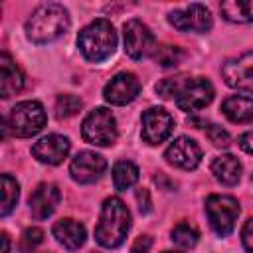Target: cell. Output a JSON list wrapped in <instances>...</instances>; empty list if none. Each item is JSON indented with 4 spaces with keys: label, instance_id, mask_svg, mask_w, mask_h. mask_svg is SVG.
<instances>
[{
    "label": "cell",
    "instance_id": "cell-30",
    "mask_svg": "<svg viewBox=\"0 0 253 253\" xmlns=\"http://www.w3.org/2000/svg\"><path fill=\"white\" fill-rule=\"evenodd\" d=\"M152 247V237L150 235H140L134 239L132 247H130V253H148Z\"/></svg>",
    "mask_w": 253,
    "mask_h": 253
},
{
    "label": "cell",
    "instance_id": "cell-4",
    "mask_svg": "<svg viewBox=\"0 0 253 253\" xmlns=\"http://www.w3.org/2000/svg\"><path fill=\"white\" fill-rule=\"evenodd\" d=\"M77 45H79V51L83 53V57L87 61L101 63L115 53L117 32L109 20H105V18L93 20L91 24H87L79 32Z\"/></svg>",
    "mask_w": 253,
    "mask_h": 253
},
{
    "label": "cell",
    "instance_id": "cell-31",
    "mask_svg": "<svg viewBox=\"0 0 253 253\" xmlns=\"http://www.w3.org/2000/svg\"><path fill=\"white\" fill-rule=\"evenodd\" d=\"M237 144H239V148L245 150L247 154H253V130L241 134V136L237 138Z\"/></svg>",
    "mask_w": 253,
    "mask_h": 253
},
{
    "label": "cell",
    "instance_id": "cell-23",
    "mask_svg": "<svg viewBox=\"0 0 253 253\" xmlns=\"http://www.w3.org/2000/svg\"><path fill=\"white\" fill-rule=\"evenodd\" d=\"M20 196V186L10 174H2V206H0V215H8L14 206L18 204Z\"/></svg>",
    "mask_w": 253,
    "mask_h": 253
},
{
    "label": "cell",
    "instance_id": "cell-3",
    "mask_svg": "<svg viewBox=\"0 0 253 253\" xmlns=\"http://www.w3.org/2000/svg\"><path fill=\"white\" fill-rule=\"evenodd\" d=\"M130 229V211L121 198H107L101 208V215L95 227V239L101 247H119Z\"/></svg>",
    "mask_w": 253,
    "mask_h": 253
},
{
    "label": "cell",
    "instance_id": "cell-2",
    "mask_svg": "<svg viewBox=\"0 0 253 253\" xmlns=\"http://www.w3.org/2000/svg\"><path fill=\"white\" fill-rule=\"evenodd\" d=\"M69 30V12L57 4L47 2L38 6L26 22V36L34 43H49Z\"/></svg>",
    "mask_w": 253,
    "mask_h": 253
},
{
    "label": "cell",
    "instance_id": "cell-12",
    "mask_svg": "<svg viewBox=\"0 0 253 253\" xmlns=\"http://www.w3.org/2000/svg\"><path fill=\"white\" fill-rule=\"evenodd\" d=\"M105 170H107V160L101 154L93 152V150L79 152L71 160V164H69V174L79 184H93V182H97L103 176Z\"/></svg>",
    "mask_w": 253,
    "mask_h": 253
},
{
    "label": "cell",
    "instance_id": "cell-18",
    "mask_svg": "<svg viewBox=\"0 0 253 253\" xmlns=\"http://www.w3.org/2000/svg\"><path fill=\"white\" fill-rule=\"evenodd\" d=\"M24 87V73L22 69L14 63V59L2 51L0 55V91H2V97L8 99L16 93H20Z\"/></svg>",
    "mask_w": 253,
    "mask_h": 253
},
{
    "label": "cell",
    "instance_id": "cell-32",
    "mask_svg": "<svg viewBox=\"0 0 253 253\" xmlns=\"http://www.w3.org/2000/svg\"><path fill=\"white\" fill-rule=\"evenodd\" d=\"M136 200H138V208L142 213H148L150 211V198H148V192L146 190H138L136 192Z\"/></svg>",
    "mask_w": 253,
    "mask_h": 253
},
{
    "label": "cell",
    "instance_id": "cell-27",
    "mask_svg": "<svg viewBox=\"0 0 253 253\" xmlns=\"http://www.w3.org/2000/svg\"><path fill=\"white\" fill-rule=\"evenodd\" d=\"M43 241V231L40 227H28L24 233H22V239H20V249L22 253H34V249Z\"/></svg>",
    "mask_w": 253,
    "mask_h": 253
},
{
    "label": "cell",
    "instance_id": "cell-28",
    "mask_svg": "<svg viewBox=\"0 0 253 253\" xmlns=\"http://www.w3.org/2000/svg\"><path fill=\"white\" fill-rule=\"evenodd\" d=\"M206 136L210 138V142L217 148H227L231 144L229 132L225 128H221L219 125H206Z\"/></svg>",
    "mask_w": 253,
    "mask_h": 253
},
{
    "label": "cell",
    "instance_id": "cell-19",
    "mask_svg": "<svg viewBox=\"0 0 253 253\" xmlns=\"http://www.w3.org/2000/svg\"><path fill=\"white\" fill-rule=\"evenodd\" d=\"M223 115L237 125L253 123V99L243 97V95H231L221 103Z\"/></svg>",
    "mask_w": 253,
    "mask_h": 253
},
{
    "label": "cell",
    "instance_id": "cell-33",
    "mask_svg": "<svg viewBox=\"0 0 253 253\" xmlns=\"http://www.w3.org/2000/svg\"><path fill=\"white\" fill-rule=\"evenodd\" d=\"M2 253H10V237H8V233H2Z\"/></svg>",
    "mask_w": 253,
    "mask_h": 253
},
{
    "label": "cell",
    "instance_id": "cell-17",
    "mask_svg": "<svg viewBox=\"0 0 253 253\" xmlns=\"http://www.w3.org/2000/svg\"><path fill=\"white\" fill-rule=\"evenodd\" d=\"M53 237L69 251H75L79 249L83 243H85V237H87V231H85V225L79 223L77 219H71V217H63L59 221L53 223Z\"/></svg>",
    "mask_w": 253,
    "mask_h": 253
},
{
    "label": "cell",
    "instance_id": "cell-15",
    "mask_svg": "<svg viewBox=\"0 0 253 253\" xmlns=\"http://www.w3.org/2000/svg\"><path fill=\"white\" fill-rule=\"evenodd\" d=\"M69 148H71V142H69L67 136H61V134H47V136L40 138V140L32 146V154H34V158H38L40 162L49 164V166H55V164H61V162L67 158Z\"/></svg>",
    "mask_w": 253,
    "mask_h": 253
},
{
    "label": "cell",
    "instance_id": "cell-29",
    "mask_svg": "<svg viewBox=\"0 0 253 253\" xmlns=\"http://www.w3.org/2000/svg\"><path fill=\"white\" fill-rule=\"evenodd\" d=\"M241 241H243V247L253 253V217H249L241 229Z\"/></svg>",
    "mask_w": 253,
    "mask_h": 253
},
{
    "label": "cell",
    "instance_id": "cell-5",
    "mask_svg": "<svg viewBox=\"0 0 253 253\" xmlns=\"http://www.w3.org/2000/svg\"><path fill=\"white\" fill-rule=\"evenodd\" d=\"M45 111L38 101H22L10 109L4 117V132H12L18 138H28L38 134L45 126Z\"/></svg>",
    "mask_w": 253,
    "mask_h": 253
},
{
    "label": "cell",
    "instance_id": "cell-20",
    "mask_svg": "<svg viewBox=\"0 0 253 253\" xmlns=\"http://www.w3.org/2000/svg\"><path fill=\"white\" fill-rule=\"evenodd\" d=\"M211 174L223 186H235L241 178V162L233 154H221L211 162Z\"/></svg>",
    "mask_w": 253,
    "mask_h": 253
},
{
    "label": "cell",
    "instance_id": "cell-21",
    "mask_svg": "<svg viewBox=\"0 0 253 253\" xmlns=\"http://www.w3.org/2000/svg\"><path fill=\"white\" fill-rule=\"evenodd\" d=\"M221 16L231 24L253 22V0H227L219 4Z\"/></svg>",
    "mask_w": 253,
    "mask_h": 253
},
{
    "label": "cell",
    "instance_id": "cell-24",
    "mask_svg": "<svg viewBox=\"0 0 253 253\" xmlns=\"http://www.w3.org/2000/svg\"><path fill=\"white\" fill-rule=\"evenodd\" d=\"M198 231H196V227L194 225H190V223H186V221H182V223H178L174 229H172V233H170V239L178 245V247H182V249H192L196 243H198Z\"/></svg>",
    "mask_w": 253,
    "mask_h": 253
},
{
    "label": "cell",
    "instance_id": "cell-34",
    "mask_svg": "<svg viewBox=\"0 0 253 253\" xmlns=\"http://www.w3.org/2000/svg\"><path fill=\"white\" fill-rule=\"evenodd\" d=\"M164 253H180V251H164Z\"/></svg>",
    "mask_w": 253,
    "mask_h": 253
},
{
    "label": "cell",
    "instance_id": "cell-11",
    "mask_svg": "<svg viewBox=\"0 0 253 253\" xmlns=\"http://www.w3.org/2000/svg\"><path fill=\"white\" fill-rule=\"evenodd\" d=\"M174 128L172 115L162 107H150L142 113V140L148 144H160L164 142Z\"/></svg>",
    "mask_w": 253,
    "mask_h": 253
},
{
    "label": "cell",
    "instance_id": "cell-7",
    "mask_svg": "<svg viewBox=\"0 0 253 253\" xmlns=\"http://www.w3.org/2000/svg\"><path fill=\"white\" fill-rule=\"evenodd\" d=\"M206 213L211 229L219 237H227L235 227V221L239 215V204L231 196L211 194L206 200Z\"/></svg>",
    "mask_w": 253,
    "mask_h": 253
},
{
    "label": "cell",
    "instance_id": "cell-13",
    "mask_svg": "<svg viewBox=\"0 0 253 253\" xmlns=\"http://www.w3.org/2000/svg\"><path fill=\"white\" fill-rule=\"evenodd\" d=\"M138 93H140V81L136 79L134 73H128V71L117 73L105 85V89H103V97L111 105H126V103H132Z\"/></svg>",
    "mask_w": 253,
    "mask_h": 253
},
{
    "label": "cell",
    "instance_id": "cell-16",
    "mask_svg": "<svg viewBox=\"0 0 253 253\" xmlns=\"http://www.w3.org/2000/svg\"><path fill=\"white\" fill-rule=\"evenodd\" d=\"M59 200H61L59 188L51 182H43L30 194L28 206L36 219H47L59 206Z\"/></svg>",
    "mask_w": 253,
    "mask_h": 253
},
{
    "label": "cell",
    "instance_id": "cell-25",
    "mask_svg": "<svg viewBox=\"0 0 253 253\" xmlns=\"http://www.w3.org/2000/svg\"><path fill=\"white\" fill-rule=\"evenodd\" d=\"M83 107V101L77 95H59L55 101V117L57 119H69L73 115H77Z\"/></svg>",
    "mask_w": 253,
    "mask_h": 253
},
{
    "label": "cell",
    "instance_id": "cell-8",
    "mask_svg": "<svg viewBox=\"0 0 253 253\" xmlns=\"http://www.w3.org/2000/svg\"><path fill=\"white\" fill-rule=\"evenodd\" d=\"M123 40H125V53L132 59L154 55L158 47L150 28L140 20H128L123 26Z\"/></svg>",
    "mask_w": 253,
    "mask_h": 253
},
{
    "label": "cell",
    "instance_id": "cell-14",
    "mask_svg": "<svg viewBox=\"0 0 253 253\" xmlns=\"http://www.w3.org/2000/svg\"><path fill=\"white\" fill-rule=\"evenodd\" d=\"M168 164L180 170H194L202 160V148L190 136H178L164 152Z\"/></svg>",
    "mask_w": 253,
    "mask_h": 253
},
{
    "label": "cell",
    "instance_id": "cell-6",
    "mask_svg": "<svg viewBox=\"0 0 253 253\" xmlns=\"http://www.w3.org/2000/svg\"><path fill=\"white\" fill-rule=\"evenodd\" d=\"M81 136L89 144L111 146L117 140V121H115V115L109 109H105V107L93 109L83 119Z\"/></svg>",
    "mask_w": 253,
    "mask_h": 253
},
{
    "label": "cell",
    "instance_id": "cell-22",
    "mask_svg": "<svg viewBox=\"0 0 253 253\" xmlns=\"http://www.w3.org/2000/svg\"><path fill=\"white\" fill-rule=\"evenodd\" d=\"M138 182V168L130 160H119L113 166V184L117 190H128Z\"/></svg>",
    "mask_w": 253,
    "mask_h": 253
},
{
    "label": "cell",
    "instance_id": "cell-1",
    "mask_svg": "<svg viewBox=\"0 0 253 253\" xmlns=\"http://www.w3.org/2000/svg\"><path fill=\"white\" fill-rule=\"evenodd\" d=\"M162 99H174L182 111H200L213 99V85L206 77H170L156 85Z\"/></svg>",
    "mask_w": 253,
    "mask_h": 253
},
{
    "label": "cell",
    "instance_id": "cell-9",
    "mask_svg": "<svg viewBox=\"0 0 253 253\" xmlns=\"http://www.w3.org/2000/svg\"><path fill=\"white\" fill-rule=\"evenodd\" d=\"M221 75L231 89L253 95V51L227 59L221 67Z\"/></svg>",
    "mask_w": 253,
    "mask_h": 253
},
{
    "label": "cell",
    "instance_id": "cell-26",
    "mask_svg": "<svg viewBox=\"0 0 253 253\" xmlns=\"http://www.w3.org/2000/svg\"><path fill=\"white\" fill-rule=\"evenodd\" d=\"M182 57H184V53L176 45H158L156 51H154V59L162 67H174L182 61Z\"/></svg>",
    "mask_w": 253,
    "mask_h": 253
},
{
    "label": "cell",
    "instance_id": "cell-10",
    "mask_svg": "<svg viewBox=\"0 0 253 253\" xmlns=\"http://www.w3.org/2000/svg\"><path fill=\"white\" fill-rule=\"evenodd\" d=\"M168 22L180 32H196V34L210 32L213 24L211 14L204 4H190L182 10H172L168 14Z\"/></svg>",
    "mask_w": 253,
    "mask_h": 253
}]
</instances>
